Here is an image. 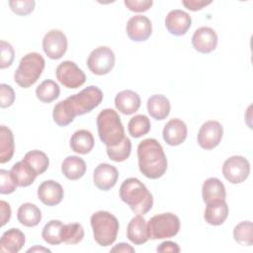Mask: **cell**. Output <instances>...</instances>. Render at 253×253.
I'll return each mask as SVG.
<instances>
[{"mask_svg":"<svg viewBox=\"0 0 253 253\" xmlns=\"http://www.w3.org/2000/svg\"><path fill=\"white\" fill-rule=\"evenodd\" d=\"M139 171L149 179L162 177L167 170V158L163 147L155 138H145L137 146Z\"/></svg>","mask_w":253,"mask_h":253,"instance_id":"1","label":"cell"},{"mask_svg":"<svg viewBox=\"0 0 253 253\" xmlns=\"http://www.w3.org/2000/svg\"><path fill=\"white\" fill-rule=\"evenodd\" d=\"M120 198L137 214H145L153 206V197L146 186L137 178L126 179L120 187Z\"/></svg>","mask_w":253,"mask_h":253,"instance_id":"2","label":"cell"},{"mask_svg":"<svg viewBox=\"0 0 253 253\" xmlns=\"http://www.w3.org/2000/svg\"><path fill=\"white\" fill-rule=\"evenodd\" d=\"M97 128L101 141L106 146H115L125 138V128L119 114L113 109H104L97 116Z\"/></svg>","mask_w":253,"mask_h":253,"instance_id":"3","label":"cell"},{"mask_svg":"<svg viewBox=\"0 0 253 253\" xmlns=\"http://www.w3.org/2000/svg\"><path fill=\"white\" fill-rule=\"evenodd\" d=\"M90 223L94 239L100 246H110L116 241L120 224L114 214L106 211H96L91 215Z\"/></svg>","mask_w":253,"mask_h":253,"instance_id":"4","label":"cell"},{"mask_svg":"<svg viewBox=\"0 0 253 253\" xmlns=\"http://www.w3.org/2000/svg\"><path fill=\"white\" fill-rule=\"evenodd\" d=\"M44 66V58L40 53L29 52L21 58L14 73V80L20 87L29 88L38 81Z\"/></svg>","mask_w":253,"mask_h":253,"instance_id":"5","label":"cell"},{"mask_svg":"<svg viewBox=\"0 0 253 253\" xmlns=\"http://www.w3.org/2000/svg\"><path fill=\"white\" fill-rule=\"evenodd\" d=\"M147 230L150 239L171 238L180 230V219L171 212L156 214L147 222Z\"/></svg>","mask_w":253,"mask_h":253,"instance_id":"6","label":"cell"},{"mask_svg":"<svg viewBox=\"0 0 253 253\" xmlns=\"http://www.w3.org/2000/svg\"><path fill=\"white\" fill-rule=\"evenodd\" d=\"M67 99L76 116H81L90 113L102 103L103 92L99 87L91 85Z\"/></svg>","mask_w":253,"mask_h":253,"instance_id":"7","label":"cell"},{"mask_svg":"<svg viewBox=\"0 0 253 253\" xmlns=\"http://www.w3.org/2000/svg\"><path fill=\"white\" fill-rule=\"evenodd\" d=\"M115 60V53L110 47L99 46L90 52L87 58V66L93 74L105 75L113 69Z\"/></svg>","mask_w":253,"mask_h":253,"instance_id":"8","label":"cell"},{"mask_svg":"<svg viewBox=\"0 0 253 253\" xmlns=\"http://www.w3.org/2000/svg\"><path fill=\"white\" fill-rule=\"evenodd\" d=\"M55 76L59 83L68 89L79 88L86 81L85 73L71 60L59 63L55 69Z\"/></svg>","mask_w":253,"mask_h":253,"instance_id":"9","label":"cell"},{"mask_svg":"<svg viewBox=\"0 0 253 253\" xmlns=\"http://www.w3.org/2000/svg\"><path fill=\"white\" fill-rule=\"evenodd\" d=\"M249 174L250 163L241 155L231 156L223 162L222 175L231 184H240L244 182Z\"/></svg>","mask_w":253,"mask_h":253,"instance_id":"10","label":"cell"},{"mask_svg":"<svg viewBox=\"0 0 253 253\" xmlns=\"http://www.w3.org/2000/svg\"><path fill=\"white\" fill-rule=\"evenodd\" d=\"M223 127L217 121H207L202 125L198 132V143L206 149L211 150L216 147L222 138Z\"/></svg>","mask_w":253,"mask_h":253,"instance_id":"11","label":"cell"},{"mask_svg":"<svg viewBox=\"0 0 253 253\" xmlns=\"http://www.w3.org/2000/svg\"><path fill=\"white\" fill-rule=\"evenodd\" d=\"M42 49L51 59L61 58L67 50V38L60 30H50L42 39Z\"/></svg>","mask_w":253,"mask_h":253,"instance_id":"12","label":"cell"},{"mask_svg":"<svg viewBox=\"0 0 253 253\" xmlns=\"http://www.w3.org/2000/svg\"><path fill=\"white\" fill-rule=\"evenodd\" d=\"M152 33V24L146 16H132L126 23L127 37L133 42H144Z\"/></svg>","mask_w":253,"mask_h":253,"instance_id":"13","label":"cell"},{"mask_svg":"<svg viewBox=\"0 0 253 253\" xmlns=\"http://www.w3.org/2000/svg\"><path fill=\"white\" fill-rule=\"evenodd\" d=\"M193 47L201 53H210L216 48L217 35L210 27H201L197 29L192 37Z\"/></svg>","mask_w":253,"mask_h":253,"instance_id":"14","label":"cell"},{"mask_svg":"<svg viewBox=\"0 0 253 253\" xmlns=\"http://www.w3.org/2000/svg\"><path fill=\"white\" fill-rule=\"evenodd\" d=\"M192 25L191 16L179 9L170 11L165 18V27L167 31L174 36H184Z\"/></svg>","mask_w":253,"mask_h":253,"instance_id":"15","label":"cell"},{"mask_svg":"<svg viewBox=\"0 0 253 253\" xmlns=\"http://www.w3.org/2000/svg\"><path fill=\"white\" fill-rule=\"evenodd\" d=\"M118 178V169L108 163H100L93 173L94 185L102 191L111 190L117 184Z\"/></svg>","mask_w":253,"mask_h":253,"instance_id":"16","label":"cell"},{"mask_svg":"<svg viewBox=\"0 0 253 253\" xmlns=\"http://www.w3.org/2000/svg\"><path fill=\"white\" fill-rule=\"evenodd\" d=\"M64 196L62 186L53 180L43 181L38 188V197L42 204L53 207L61 203Z\"/></svg>","mask_w":253,"mask_h":253,"instance_id":"17","label":"cell"},{"mask_svg":"<svg viewBox=\"0 0 253 253\" xmlns=\"http://www.w3.org/2000/svg\"><path fill=\"white\" fill-rule=\"evenodd\" d=\"M188 128L180 119H171L163 127L162 136L164 141L171 146L182 144L187 137Z\"/></svg>","mask_w":253,"mask_h":253,"instance_id":"18","label":"cell"},{"mask_svg":"<svg viewBox=\"0 0 253 253\" xmlns=\"http://www.w3.org/2000/svg\"><path fill=\"white\" fill-rule=\"evenodd\" d=\"M140 97L132 90H124L115 97V106L124 115H131L138 111L140 107Z\"/></svg>","mask_w":253,"mask_h":253,"instance_id":"19","label":"cell"},{"mask_svg":"<svg viewBox=\"0 0 253 253\" xmlns=\"http://www.w3.org/2000/svg\"><path fill=\"white\" fill-rule=\"evenodd\" d=\"M228 206L225 200H214L207 204L204 218L211 225L222 224L228 216Z\"/></svg>","mask_w":253,"mask_h":253,"instance_id":"20","label":"cell"},{"mask_svg":"<svg viewBox=\"0 0 253 253\" xmlns=\"http://www.w3.org/2000/svg\"><path fill=\"white\" fill-rule=\"evenodd\" d=\"M126 236L135 245H141L149 239L147 223L141 214H137L130 219L126 227Z\"/></svg>","mask_w":253,"mask_h":253,"instance_id":"21","label":"cell"},{"mask_svg":"<svg viewBox=\"0 0 253 253\" xmlns=\"http://www.w3.org/2000/svg\"><path fill=\"white\" fill-rule=\"evenodd\" d=\"M25 234L19 228L6 230L0 239V251L3 253H17L25 244Z\"/></svg>","mask_w":253,"mask_h":253,"instance_id":"22","label":"cell"},{"mask_svg":"<svg viewBox=\"0 0 253 253\" xmlns=\"http://www.w3.org/2000/svg\"><path fill=\"white\" fill-rule=\"evenodd\" d=\"M11 173L18 185V187H28L34 183L38 173L36 170L24 159L16 162L12 168Z\"/></svg>","mask_w":253,"mask_h":253,"instance_id":"23","label":"cell"},{"mask_svg":"<svg viewBox=\"0 0 253 253\" xmlns=\"http://www.w3.org/2000/svg\"><path fill=\"white\" fill-rule=\"evenodd\" d=\"M87 166L85 161L76 155L67 156L61 163V172L68 180H78L86 172Z\"/></svg>","mask_w":253,"mask_h":253,"instance_id":"24","label":"cell"},{"mask_svg":"<svg viewBox=\"0 0 253 253\" xmlns=\"http://www.w3.org/2000/svg\"><path fill=\"white\" fill-rule=\"evenodd\" d=\"M171 109L170 102L167 97L162 94H155L147 100V111L149 115L157 120L162 121L169 116Z\"/></svg>","mask_w":253,"mask_h":253,"instance_id":"25","label":"cell"},{"mask_svg":"<svg viewBox=\"0 0 253 253\" xmlns=\"http://www.w3.org/2000/svg\"><path fill=\"white\" fill-rule=\"evenodd\" d=\"M203 201L208 204L214 200H225L226 192L223 183L214 177L207 179L202 188Z\"/></svg>","mask_w":253,"mask_h":253,"instance_id":"26","label":"cell"},{"mask_svg":"<svg viewBox=\"0 0 253 253\" xmlns=\"http://www.w3.org/2000/svg\"><path fill=\"white\" fill-rule=\"evenodd\" d=\"M95 144L93 134L87 129L76 130L70 138L71 149L79 154L89 153Z\"/></svg>","mask_w":253,"mask_h":253,"instance_id":"27","label":"cell"},{"mask_svg":"<svg viewBox=\"0 0 253 253\" xmlns=\"http://www.w3.org/2000/svg\"><path fill=\"white\" fill-rule=\"evenodd\" d=\"M17 218L24 226L34 227L41 222L42 211L35 204L25 203L18 209Z\"/></svg>","mask_w":253,"mask_h":253,"instance_id":"28","label":"cell"},{"mask_svg":"<svg viewBox=\"0 0 253 253\" xmlns=\"http://www.w3.org/2000/svg\"><path fill=\"white\" fill-rule=\"evenodd\" d=\"M15 151L14 135L12 130L5 126H0V163H6L11 160Z\"/></svg>","mask_w":253,"mask_h":253,"instance_id":"29","label":"cell"},{"mask_svg":"<svg viewBox=\"0 0 253 253\" xmlns=\"http://www.w3.org/2000/svg\"><path fill=\"white\" fill-rule=\"evenodd\" d=\"M76 117L68 99L58 102L52 111V118L56 125L59 126H65L72 123Z\"/></svg>","mask_w":253,"mask_h":253,"instance_id":"30","label":"cell"},{"mask_svg":"<svg viewBox=\"0 0 253 253\" xmlns=\"http://www.w3.org/2000/svg\"><path fill=\"white\" fill-rule=\"evenodd\" d=\"M60 88L58 84L53 81L46 79L42 81L36 89L37 98L42 103H50L59 97Z\"/></svg>","mask_w":253,"mask_h":253,"instance_id":"31","label":"cell"},{"mask_svg":"<svg viewBox=\"0 0 253 253\" xmlns=\"http://www.w3.org/2000/svg\"><path fill=\"white\" fill-rule=\"evenodd\" d=\"M151 127L150 121L147 116L145 115H136L132 117L127 125V129L129 134L134 137L138 138L146 133L149 132Z\"/></svg>","mask_w":253,"mask_h":253,"instance_id":"32","label":"cell"},{"mask_svg":"<svg viewBox=\"0 0 253 253\" xmlns=\"http://www.w3.org/2000/svg\"><path fill=\"white\" fill-rule=\"evenodd\" d=\"M63 223L60 220L52 219L48 221L42 228V237L50 245H58L62 242L61 240V229Z\"/></svg>","mask_w":253,"mask_h":253,"instance_id":"33","label":"cell"},{"mask_svg":"<svg viewBox=\"0 0 253 253\" xmlns=\"http://www.w3.org/2000/svg\"><path fill=\"white\" fill-rule=\"evenodd\" d=\"M23 159L36 170L38 175L44 173L49 165V159L47 155L44 152L37 149L27 152Z\"/></svg>","mask_w":253,"mask_h":253,"instance_id":"34","label":"cell"},{"mask_svg":"<svg viewBox=\"0 0 253 253\" xmlns=\"http://www.w3.org/2000/svg\"><path fill=\"white\" fill-rule=\"evenodd\" d=\"M234 240L243 246H251L253 244V224L249 220L241 221L235 225L233 229Z\"/></svg>","mask_w":253,"mask_h":253,"instance_id":"35","label":"cell"},{"mask_svg":"<svg viewBox=\"0 0 253 253\" xmlns=\"http://www.w3.org/2000/svg\"><path fill=\"white\" fill-rule=\"evenodd\" d=\"M131 152V141L128 137L125 138L115 146H107V154L109 158L115 162L126 160Z\"/></svg>","mask_w":253,"mask_h":253,"instance_id":"36","label":"cell"},{"mask_svg":"<svg viewBox=\"0 0 253 253\" xmlns=\"http://www.w3.org/2000/svg\"><path fill=\"white\" fill-rule=\"evenodd\" d=\"M84 237V228L78 222L63 224L61 229V240L66 244H77Z\"/></svg>","mask_w":253,"mask_h":253,"instance_id":"37","label":"cell"},{"mask_svg":"<svg viewBox=\"0 0 253 253\" xmlns=\"http://www.w3.org/2000/svg\"><path fill=\"white\" fill-rule=\"evenodd\" d=\"M18 187L11 171L1 169L0 170V193L2 195L12 194Z\"/></svg>","mask_w":253,"mask_h":253,"instance_id":"38","label":"cell"},{"mask_svg":"<svg viewBox=\"0 0 253 253\" xmlns=\"http://www.w3.org/2000/svg\"><path fill=\"white\" fill-rule=\"evenodd\" d=\"M36 2L34 0H10V9L19 16H27L35 9Z\"/></svg>","mask_w":253,"mask_h":253,"instance_id":"39","label":"cell"},{"mask_svg":"<svg viewBox=\"0 0 253 253\" xmlns=\"http://www.w3.org/2000/svg\"><path fill=\"white\" fill-rule=\"evenodd\" d=\"M0 50H1L0 68L4 69L12 65L15 57V51L13 46L5 41L0 42Z\"/></svg>","mask_w":253,"mask_h":253,"instance_id":"40","label":"cell"},{"mask_svg":"<svg viewBox=\"0 0 253 253\" xmlns=\"http://www.w3.org/2000/svg\"><path fill=\"white\" fill-rule=\"evenodd\" d=\"M15 101V92L10 85L0 84V106L5 109L13 105Z\"/></svg>","mask_w":253,"mask_h":253,"instance_id":"41","label":"cell"},{"mask_svg":"<svg viewBox=\"0 0 253 253\" xmlns=\"http://www.w3.org/2000/svg\"><path fill=\"white\" fill-rule=\"evenodd\" d=\"M126 8L132 12L147 11L153 4L152 0H125Z\"/></svg>","mask_w":253,"mask_h":253,"instance_id":"42","label":"cell"},{"mask_svg":"<svg viewBox=\"0 0 253 253\" xmlns=\"http://www.w3.org/2000/svg\"><path fill=\"white\" fill-rule=\"evenodd\" d=\"M183 5L191 10V11H198L203 9L204 7L210 5L211 1H205V0H183L182 1Z\"/></svg>","mask_w":253,"mask_h":253,"instance_id":"43","label":"cell"},{"mask_svg":"<svg viewBox=\"0 0 253 253\" xmlns=\"http://www.w3.org/2000/svg\"><path fill=\"white\" fill-rule=\"evenodd\" d=\"M157 252L160 253H165V252H171V253H178L180 252V247L176 242L173 241H164L162 243H160L157 248H156Z\"/></svg>","mask_w":253,"mask_h":253,"instance_id":"44","label":"cell"},{"mask_svg":"<svg viewBox=\"0 0 253 253\" xmlns=\"http://www.w3.org/2000/svg\"><path fill=\"white\" fill-rule=\"evenodd\" d=\"M0 211H1V226H4L10 220V217H11L10 205L5 201H1Z\"/></svg>","mask_w":253,"mask_h":253,"instance_id":"45","label":"cell"},{"mask_svg":"<svg viewBox=\"0 0 253 253\" xmlns=\"http://www.w3.org/2000/svg\"><path fill=\"white\" fill-rule=\"evenodd\" d=\"M112 252H134V248L131 247L130 245H128L127 243H118L117 245H115L112 249Z\"/></svg>","mask_w":253,"mask_h":253,"instance_id":"46","label":"cell"},{"mask_svg":"<svg viewBox=\"0 0 253 253\" xmlns=\"http://www.w3.org/2000/svg\"><path fill=\"white\" fill-rule=\"evenodd\" d=\"M38 251H40V252H50L49 249L44 248V247H40V246H35V247L30 248V249L27 250V252H38Z\"/></svg>","mask_w":253,"mask_h":253,"instance_id":"47","label":"cell"}]
</instances>
